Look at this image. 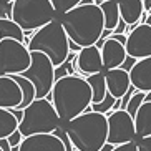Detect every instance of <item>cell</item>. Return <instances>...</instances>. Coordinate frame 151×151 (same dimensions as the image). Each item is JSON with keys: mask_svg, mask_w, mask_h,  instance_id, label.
<instances>
[{"mask_svg": "<svg viewBox=\"0 0 151 151\" xmlns=\"http://www.w3.org/2000/svg\"><path fill=\"white\" fill-rule=\"evenodd\" d=\"M50 101L62 124H65L85 111H91V88L88 81L80 75L62 76L55 80L50 93Z\"/></svg>", "mask_w": 151, "mask_h": 151, "instance_id": "1", "label": "cell"}, {"mask_svg": "<svg viewBox=\"0 0 151 151\" xmlns=\"http://www.w3.org/2000/svg\"><path fill=\"white\" fill-rule=\"evenodd\" d=\"M68 40L78 45L80 48L96 45L100 40L105 25H103V14L100 7L95 4L76 5L65 15L58 18Z\"/></svg>", "mask_w": 151, "mask_h": 151, "instance_id": "2", "label": "cell"}, {"mask_svg": "<svg viewBox=\"0 0 151 151\" xmlns=\"http://www.w3.org/2000/svg\"><path fill=\"white\" fill-rule=\"evenodd\" d=\"M63 133L76 151H100L106 145V115L85 111L63 124Z\"/></svg>", "mask_w": 151, "mask_h": 151, "instance_id": "3", "label": "cell"}, {"mask_svg": "<svg viewBox=\"0 0 151 151\" xmlns=\"http://www.w3.org/2000/svg\"><path fill=\"white\" fill-rule=\"evenodd\" d=\"M27 48L28 52H40V53L47 55L55 68L63 65L70 55L68 37L63 30L62 23L58 22V18L33 32V35L27 42Z\"/></svg>", "mask_w": 151, "mask_h": 151, "instance_id": "4", "label": "cell"}, {"mask_svg": "<svg viewBox=\"0 0 151 151\" xmlns=\"http://www.w3.org/2000/svg\"><path fill=\"white\" fill-rule=\"evenodd\" d=\"M60 118L48 98L33 100L22 111V118L18 121V131L23 138L33 134H52L60 128Z\"/></svg>", "mask_w": 151, "mask_h": 151, "instance_id": "5", "label": "cell"}, {"mask_svg": "<svg viewBox=\"0 0 151 151\" xmlns=\"http://www.w3.org/2000/svg\"><path fill=\"white\" fill-rule=\"evenodd\" d=\"M53 7L50 0H14L10 9V20H14L23 33L37 32L47 23L55 20Z\"/></svg>", "mask_w": 151, "mask_h": 151, "instance_id": "6", "label": "cell"}, {"mask_svg": "<svg viewBox=\"0 0 151 151\" xmlns=\"http://www.w3.org/2000/svg\"><path fill=\"white\" fill-rule=\"evenodd\" d=\"M20 76L33 85L35 100L48 98L55 85V67L47 55L40 52H30V65Z\"/></svg>", "mask_w": 151, "mask_h": 151, "instance_id": "7", "label": "cell"}, {"mask_svg": "<svg viewBox=\"0 0 151 151\" xmlns=\"http://www.w3.org/2000/svg\"><path fill=\"white\" fill-rule=\"evenodd\" d=\"M30 65V52L22 42L0 40V75H22Z\"/></svg>", "mask_w": 151, "mask_h": 151, "instance_id": "8", "label": "cell"}, {"mask_svg": "<svg viewBox=\"0 0 151 151\" xmlns=\"http://www.w3.org/2000/svg\"><path fill=\"white\" fill-rule=\"evenodd\" d=\"M106 145L118 146L129 141H136V131H134L133 118L124 110L108 111L106 113Z\"/></svg>", "mask_w": 151, "mask_h": 151, "instance_id": "9", "label": "cell"}, {"mask_svg": "<svg viewBox=\"0 0 151 151\" xmlns=\"http://www.w3.org/2000/svg\"><path fill=\"white\" fill-rule=\"evenodd\" d=\"M126 57L133 60L151 57V28L146 23H139L134 30H131L126 35Z\"/></svg>", "mask_w": 151, "mask_h": 151, "instance_id": "10", "label": "cell"}, {"mask_svg": "<svg viewBox=\"0 0 151 151\" xmlns=\"http://www.w3.org/2000/svg\"><path fill=\"white\" fill-rule=\"evenodd\" d=\"M73 63L75 67L78 68V73L81 76H90V75H96V73H101L103 70V63H101V55H100V50L91 45V47H85L81 48L78 53L73 58Z\"/></svg>", "mask_w": 151, "mask_h": 151, "instance_id": "11", "label": "cell"}, {"mask_svg": "<svg viewBox=\"0 0 151 151\" xmlns=\"http://www.w3.org/2000/svg\"><path fill=\"white\" fill-rule=\"evenodd\" d=\"M18 151H65L62 138L57 134H33L23 138Z\"/></svg>", "mask_w": 151, "mask_h": 151, "instance_id": "12", "label": "cell"}, {"mask_svg": "<svg viewBox=\"0 0 151 151\" xmlns=\"http://www.w3.org/2000/svg\"><path fill=\"white\" fill-rule=\"evenodd\" d=\"M129 83L136 91L150 93L151 91V57L136 60L128 71Z\"/></svg>", "mask_w": 151, "mask_h": 151, "instance_id": "13", "label": "cell"}, {"mask_svg": "<svg viewBox=\"0 0 151 151\" xmlns=\"http://www.w3.org/2000/svg\"><path fill=\"white\" fill-rule=\"evenodd\" d=\"M100 55H101V63L103 70H115V68H121V65L126 60V50L124 45L115 42L113 38H106L100 47Z\"/></svg>", "mask_w": 151, "mask_h": 151, "instance_id": "14", "label": "cell"}, {"mask_svg": "<svg viewBox=\"0 0 151 151\" xmlns=\"http://www.w3.org/2000/svg\"><path fill=\"white\" fill-rule=\"evenodd\" d=\"M22 103V91L18 83L9 75H0V108L17 110Z\"/></svg>", "mask_w": 151, "mask_h": 151, "instance_id": "15", "label": "cell"}, {"mask_svg": "<svg viewBox=\"0 0 151 151\" xmlns=\"http://www.w3.org/2000/svg\"><path fill=\"white\" fill-rule=\"evenodd\" d=\"M103 75H105V83H106L108 95L113 96L115 100H120V98L128 91L129 86H131L128 71L121 70V68L106 70V71H103Z\"/></svg>", "mask_w": 151, "mask_h": 151, "instance_id": "16", "label": "cell"}, {"mask_svg": "<svg viewBox=\"0 0 151 151\" xmlns=\"http://www.w3.org/2000/svg\"><path fill=\"white\" fill-rule=\"evenodd\" d=\"M118 10L120 18L126 25L138 27L143 15V2L141 0H118Z\"/></svg>", "mask_w": 151, "mask_h": 151, "instance_id": "17", "label": "cell"}, {"mask_svg": "<svg viewBox=\"0 0 151 151\" xmlns=\"http://www.w3.org/2000/svg\"><path fill=\"white\" fill-rule=\"evenodd\" d=\"M136 138L151 136V101H143L133 118Z\"/></svg>", "mask_w": 151, "mask_h": 151, "instance_id": "18", "label": "cell"}, {"mask_svg": "<svg viewBox=\"0 0 151 151\" xmlns=\"http://www.w3.org/2000/svg\"><path fill=\"white\" fill-rule=\"evenodd\" d=\"M95 5L100 7L103 14V25L105 30L113 32L120 22V10H118V0H105V2H98L95 0Z\"/></svg>", "mask_w": 151, "mask_h": 151, "instance_id": "19", "label": "cell"}, {"mask_svg": "<svg viewBox=\"0 0 151 151\" xmlns=\"http://www.w3.org/2000/svg\"><path fill=\"white\" fill-rule=\"evenodd\" d=\"M85 80L88 81L90 88H91V105H96V103H101L105 100V96L108 95L106 91V83H105V75L101 73H96V75H90L86 76Z\"/></svg>", "mask_w": 151, "mask_h": 151, "instance_id": "20", "label": "cell"}, {"mask_svg": "<svg viewBox=\"0 0 151 151\" xmlns=\"http://www.w3.org/2000/svg\"><path fill=\"white\" fill-rule=\"evenodd\" d=\"M5 38L17 40V42H22L23 43L25 33H23L22 28L18 27L14 20H10V18H0V40H5Z\"/></svg>", "mask_w": 151, "mask_h": 151, "instance_id": "21", "label": "cell"}, {"mask_svg": "<svg viewBox=\"0 0 151 151\" xmlns=\"http://www.w3.org/2000/svg\"><path fill=\"white\" fill-rule=\"evenodd\" d=\"M15 129H18V120L14 116L12 110L0 108V139H7Z\"/></svg>", "mask_w": 151, "mask_h": 151, "instance_id": "22", "label": "cell"}, {"mask_svg": "<svg viewBox=\"0 0 151 151\" xmlns=\"http://www.w3.org/2000/svg\"><path fill=\"white\" fill-rule=\"evenodd\" d=\"M12 78L18 83L20 91H22V103L17 106V110L18 111H23L32 101H33V100H35V88H33V85H32L30 81L25 80V78L20 76V75H12Z\"/></svg>", "mask_w": 151, "mask_h": 151, "instance_id": "23", "label": "cell"}, {"mask_svg": "<svg viewBox=\"0 0 151 151\" xmlns=\"http://www.w3.org/2000/svg\"><path fill=\"white\" fill-rule=\"evenodd\" d=\"M50 4L53 7L57 17H62L67 12H70L71 9H75L76 5H80L81 0H50Z\"/></svg>", "mask_w": 151, "mask_h": 151, "instance_id": "24", "label": "cell"}, {"mask_svg": "<svg viewBox=\"0 0 151 151\" xmlns=\"http://www.w3.org/2000/svg\"><path fill=\"white\" fill-rule=\"evenodd\" d=\"M145 95L146 93H141V91H136V93L133 95V96L129 98V101L126 103V108H124V111L128 113L131 118H134V115H136L138 108L141 106V103L145 101Z\"/></svg>", "mask_w": 151, "mask_h": 151, "instance_id": "25", "label": "cell"}, {"mask_svg": "<svg viewBox=\"0 0 151 151\" xmlns=\"http://www.w3.org/2000/svg\"><path fill=\"white\" fill-rule=\"evenodd\" d=\"M115 98L110 96V95H106L105 96V100H103L101 103H96V105H90V110L95 111V113H101V115H106L108 111H111V108H113V105H115Z\"/></svg>", "mask_w": 151, "mask_h": 151, "instance_id": "26", "label": "cell"}, {"mask_svg": "<svg viewBox=\"0 0 151 151\" xmlns=\"http://www.w3.org/2000/svg\"><path fill=\"white\" fill-rule=\"evenodd\" d=\"M22 139H23L22 133H20L18 129H15L14 133H12L9 138H7V143H9V146H10V148H15V146H20Z\"/></svg>", "mask_w": 151, "mask_h": 151, "instance_id": "27", "label": "cell"}, {"mask_svg": "<svg viewBox=\"0 0 151 151\" xmlns=\"http://www.w3.org/2000/svg\"><path fill=\"white\" fill-rule=\"evenodd\" d=\"M138 151H151V136L146 138H139L136 141Z\"/></svg>", "mask_w": 151, "mask_h": 151, "instance_id": "28", "label": "cell"}, {"mask_svg": "<svg viewBox=\"0 0 151 151\" xmlns=\"http://www.w3.org/2000/svg\"><path fill=\"white\" fill-rule=\"evenodd\" d=\"M111 151H138V146H136V141H129V143H124V145L113 146Z\"/></svg>", "mask_w": 151, "mask_h": 151, "instance_id": "29", "label": "cell"}, {"mask_svg": "<svg viewBox=\"0 0 151 151\" xmlns=\"http://www.w3.org/2000/svg\"><path fill=\"white\" fill-rule=\"evenodd\" d=\"M124 28H126V23H124L123 20L120 18V22H118L116 28L113 30V33H116V35H124Z\"/></svg>", "mask_w": 151, "mask_h": 151, "instance_id": "30", "label": "cell"}, {"mask_svg": "<svg viewBox=\"0 0 151 151\" xmlns=\"http://www.w3.org/2000/svg\"><path fill=\"white\" fill-rule=\"evenodd\" d=\"M134 62L136 60H133V58H129V57H126V60H124V63L121 65V70H124V71H129V68L134 65Z\"/></svg>", "mask_w": 151, "mask_h": 151, "instance_id": "31", "label": "cell"}, {"mask_svg": "<svg viewBox=\"0 0 151 151\" xmlns=\"http://www.w3.org/2000/svg\"><path fill=\"white\" fill-rule=\"evenodd\" d=\"M108 38H113L115 42H118V43H121V45L126 43V35H116V33H111Z\"/></svg>", "mask_w": 151, "mask_h": 151, "instance_id": "32", "label": "cell"}, {"mask_svg": "<svg viewBox=\"0 0 151 151\" xmlns=\"http://www.w3.org/2000/svg\"><path fill=\"white\" fill-rule=\"evenodd\" d=\"M143 2V10L145 14H151V0H141Z\"/></svg>", "mask_w": 151, "mask_h": 151, "instance_id": "33", "label": "cell"}, {"mask_svg": "<svg viewBox=\"0 0 151 151\" xmlns=\"http://www.w3.org/2000/svg\"><path fill=\"white\" fill-rule=\"evenodd\" d=\"M145 23H146L148 27L151 28V14H148V15H146V20H145Z\"/></svg>", "mask_w": 151, "mask_h": 151, "instance_id": "34", "label": "cell"}, {"mask_svg": "<svg viewBox=\"0 0 151 151\" xmlns=\"http://www.w3.org/2000/svg\"><path fill=\"white\" fill-rule=\"evenodd\" d=\"M111 148H113V146H111V145H105V146H103V148H101V150H100V151H111Z\"/></svg>", "mask_w": 151, "mask_h": 151, "instance_id": "35", "label": "cell"}, {"mask_svg": "<svg viewBox=\"0 0 151 151\" xmlns=\"http://www.w3.org/2000/svg\"><path fill=\"white\" fill-rule=\"evenodd\" d=\"M12 2H14V0H0L2 5H12Z\"/></svg>", "mask_w": 151, "mask_h": 151, "instance_id": "36", "label": "cell"}, {"mask_svg": "<svg viewBox=\"0 0 151 151\" xmlns=\"http://www.w3.org/2000/svg\"><path fill=\"white\" fill-rule=\"evenodd\" d=\"M98 2H105V0H98Z\"/></svg>", "mask_w": 151, "mask_h": 151, "instance_id": "37", "label": "cell"}, {"mask_svg": "<svg viewBox=\"0 0 151 151\" xmlns=\"http://www.w3.org/2000/svg\"><path fill=\"white\" fill-rule=\"evenodd\" d=\"M0 151H2V150H0Z\"/></svg>", "mask_w": 151, "mask_h": 151, "instance_id": "38", "label": "cell"}, {"mask_svg": "<svg viewBox=\"0 0 151 151\" xmlns=\"http://www.w3.org/2000/svg\"><path fill=\"white\" fill-rule=\"evenodd\" d=\"M75 151H76V150H75Z\"/></svg>", "mask_w": 151, "mask_h": 151, "instance_id": "39", "label": "cell"}]
</instances>
